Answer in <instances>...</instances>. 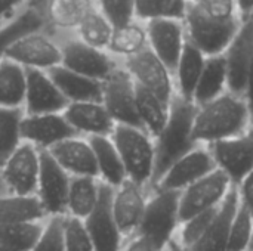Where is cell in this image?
<instances>
[{
	"label": "cell",
	"mask_w": 253,
	"mask_h": 251,
	"mask_svg": "<svg viewBox=\"0 0 253 251\" xmlns=\"http://www.w3.org/2000/svg\"><path fill=\"white\" fill-rule=\"evenodd\" d=\"M246 99L231 92L197 107L191 138L196 145L209 146L218 141L246 135L251 123Z\"/></svg>",
	"instance_id": "obj_1"
},
{
	"label": "cell",
	"mask_w": 253,
	"mask_h": 251,
	"mask_svg": "<svg viewBox=\"0 0 253 251\" xmlns=\"http://www.w3.org/2000/svg\"><path fill=\"white\" fill-rule=\"evenodd\" d=\"M196 112L197 105L193 101H187L178 95L173 96L170 102L168 123L163 130L154 138L156 163L150 189L157 185V182L175 161L199 146L191 138Z\"/></svg>",
	"instance_id": "obj_2"
},
{
	"label": "cell",
	"mask_w": 253,
	"mask_h": 251,
	"mask_svg": "<svg viewBox=\"0 0 253 251\" xmlns=\"http://www.w3.org/2000/svg\"><path fill=\"white\" fill-rule=\"evenodd\" d=\"M110 138L119 151L127 179L150 189L156 163L154 138L144 129L123 124H116Z\"/></svg>",
	"instance_id": "obj_3"
},
{
	"label": "cell",
	"mask_w": 253,
	"mask_h": 251,
	"mask_svg": "<svg viewBox=\"0 0 253 251\" xmlns=\"http://www.w3.org/2000/svg\"><path fill=\"white\" fill-rule=\"evenodd\" d=\"M178 191L150 189L145 212L135 235L147 238L156 251H165L179 229Z\"/></svg>",
	"instance_id": "obj_4"
},
{
	"label": "cell",
	"mask_w": 253,
	"mask_h": 251,
	"mask_svg": "<svg viewBox=\"0 0 253 251\" xmlns=\"http://www.w3.org/2000/svg\"><path fill=\"white\" fill-rule=\"evenodd\" d=\"M242 19L219 21L208 16L194 1H190L185 18V37L206 58L224 55L240 28Z\"/></svg>",
	"instance_id": "obj_5"
},
{
	"label": "cell",
	"mask_w": 253,
	"mask_h": 251,
	"mask_svg": "<svg viewBox=\"0 0 253 251\" xmlns=\"http://www.w3.org/2000/svg\"><path fill=\"white\" fill-rule=\"evenodd\" d=\"M4 58L16 62L25 70L49 71L61 65L62 53L59 41L44 30L27 33L13 40L3 53Z\"/></svg>",
	"instance_id": "obj_6"
},
{
	"label": "cell",
	"mask_w": 253,
	"mask_h": 251,
	"mask_svg": "<svg viewBox=\"0 0 253 251\" xmlns=\"http://www.w3.org/2000/svg\"><path fill=\"white\" fill-rule=\"evenodd\" d=\"M58 41L62 53L61 65L84 77L104 81L122 64L107 50L95 49L79 40L74 34H68Z\"/></svg>",
	"instance_id": "obj_7"
},
{
	"label": "cell",
	"mask_w": 253,
	"mask_h": 251,
	"mask_svg": "<svg viewBox=\"0 0 253 251\" xmlns=\"http://www.w3.org/2000/svg\"><path fill=\"white\" fill-rule=\"evenodd\" d=\"M122 65L129 72L135 84L144 87L170 105L176 95L173 72L153 53L150 47L122 61Z\"/></svg>",
	"instance_id": "obj_8"
},
{
	"label": "cell",
	"mask_w": 253,
	"mask_h": 251,
	"mask_svg": "<svg viewBox=\"0 0 253 251\" xmlns=\"http://www.w3.org/2000/svg\"><path fill=\"white\" fill-rule=\"evenodd\" d=\"M101 102L116 124L144 129L136 111L135 81L122 64L102 81Z\"/></svg>",
	"instance_id": "obj_9"
},
{
	"label": "cell",
	"mask_w": 253,
	"mask_h": 251,
	"mask_svg": "<svg viewBox=\"0 0 253 251\" xmlns=\"http://www.w3.org/2000/svg\"><path fill=\"white\" fill-rule=\"evenodd\" d=\"M234 185L218 169L181 191L179 223L222 204Z\"/></svg>",
	"instance_id": "obj_10"
},
{
	"label": "cell",
	"mask_w": 253,
	"mask_h": 251,
	"mask_svg": "<svg viewBox=\"0 0 253 251\" xmlns=\"http://www.w3.org/2000/svg\"><path fill=\"white\" fill-rule=\"evenodd\" d=\"M40 173V151L22 142L0 166V176L6 192L16 195H36Z\"/></svg>",
	"instance_id": "obj_11"
},
{
	"label": "cell",
	"mask_w": 253,
	"mask_h": 251,
	"mask_svg": "<svg viewBox=\"0 0 253 251\" xmlns=\"http://www.w3.org/2000/svg\"><path fill=\"white\" fill-rule=\"evenodd\" d=\"M71 176L55 161L49 151H40V173L36 195L40 200L47 219L67 216V201Z\"/></svg>",
	"instance_id": "obj_12"
},
{
	"label": "cell",
	"mask_w": 253,
	"mask_h": 251,
	"mask_svg": "<svg viewBox=\"0 0 253 251\" xmlns=\"http://www.w3.org/2000/svg\"><path fill=\"white\" fill-rule=\"evenodd\" d=\"M253 55V15L242 19L240 28L233 41L224 52L227 74H228V92L245 98L249 68Z\"/></svg>",
	"instance_id": "obj_13"
},
{
	"label": "cell",
	"mask_w": 253,
	"mask_h": 251,
	"mask_svg": "<svg viewBox=\"0 0 253 251\" xmlns=\"http://www.w3.org/2000/svg\"><path fill=\"white\" fill-rule=\"evenodd\" d=\"M150 189L126 179L113 189L111 210L114 220L125 240L132 238L142 220Z\"/></svg>",
	"instance_id": "obj_14"
},
{
	"label": "cell",
	"mask_w": 253,
	"mask_h": 251,
	"mask_svg": "<svg viewBox=\"0 0 253 251\" xmlns=\"http://www.w3.org/2000/svg\"><path fill=\"white\" fill-rule=\"evenodd\" d=\"M215 166L237 186L253 170V141L248 135L218 141L208 146Z\"/></svg>",
	"instance_id": "obj_15"
},
{
	"label": "cell",
	"mask_w": 253,
	"mask_h": 251,
	"mask_svg": "<svg viewBox=\"0 0 253 251\" xmlns=\"http://www.w3.org/2000/svg\"><path fill=\"white\" fill-rule=\"evenodd\" d=\"M216 169L212 154L208 146L199 145L188 154L175 161L170 169L162 176L157 185L151 189L165 191H184L187 186L208 176Z\"/></svg>",
	"instance_id": "obj_16"
},
{
	"label": "cell",
	"mask_w": 253,
	"mask_h": 251,
	"mask_svg": "<svg viewBox=\"0 0 253 251\" xmlns=\"http://www.w3.org/2000/svg\"><path fill=\"white\" fill-rule=\"evenodd\" d=\"M113 188L101 182L99 200L95 210L83 220L95 251H122L125 238L119 231L111 210Z\"/></svg>",
	"instance_id": "obj_17"
},
{
	"label": "cell",
	"mask_w": 253,
	"mask_h": 251,
	"mask_svg": "<svg viewBox=\"0 0 253 251\" xmlns=\"http://www.w3.org/2000/svg\"><path fill=\"white\" fill-rule=\"evenodd\" d=\"M145 30L148 47L173 72L187 41L184 21L153 19L145 22Z\"/></svg>",
	"instance_id": "obj_18"
},
{
	"label": "cell",
	"mask_w": 253,
	"mask_h": 251,
	"mask_svg": "<svg viewBox=\"0 0 253 251\" xmlns=\"http://www.w3.org/2000/svg\"><path fill=\"white\" fill-rule=\"evenodd\" d=\"M68 107V101L59 92L47 71L27 70V87L24 112L25 115L61 114Z\"/></svg>",
	"instance_id": "obj_19"
},
{
	"label": "cell",
	"mask_w": 253,
	"mask_h": 251,
	"mask_svg": "<svg viewBox=\"0 0 253 251\" xmlns=\"http://www.w3.org/2000/svg\"><path fill=\"white\" fill-rule=\"evenodd\" d=\"M71 136H76V132L62 112L25 115L22 120V142L31 143L39 151H49Z\"/></svg>",
	"instance_id": "obj_20"
},
{
	"label": "cell",
	"mask_w": 253,
	"mask_h": 251,
	"mask_svg": "<svg viewBox=\"0 0 253 251\" xmlns=\"http://www.w3.org/2000/svg\"><path fill=\"white\" fill-rule=\"evenodd\" d=\"M49 154L71 178L98 179L95 155L89 138L79 135L71 136L50 148Z\"/></svg>",
	"instance_id": "obj_21"
},
{
	"label": "cell",
	"mask_w": 253,
	"mask_h": 251,
	"mask_svg": "<svg viewBox=\"0 0 253 251\" xmlns=\"http://www.w3.org/2000/svg\"><path fill=\"white\" fill-rule=\"evenodd\" d=\"M62 114L79 136H111L116 127V123L110 117L102 102L68 104Z\"/></svg>",
	"instance_id": "obj_22"
},
{
	"label": "cell",
	"mask_w": 253,
	"mask_h": 251,
	"mask_svg": "<svg viewBox=\"0 0 253 251\" xmlns=\"http://www.w3.org/2000/svg\"><path fill=\"white\" fill-rule=\"evenodd\" d=\"M239 207V194L236 186L231 188L218 209L216 216L203 232V235L185 251H227L233 217Z\"/></svg>",
	"instance_id": "obj_23"
},
{
	"label": "cell",
	"mask_w": 253,
	"mask_h": 251,
	"mask_svg": "<svg viewBox=\"0 0 253 251\" xmlns=\"http://www.w3.org/2000/svg\"><path fill=\"white\" fill-rule=\"evenodd\" d=\"M47 74L68 104L101 102L102 99V81L70 71L62 65L49 70Z\"/></svg>",
	"instance_id": "obj_24"
},
{
	"label": "cell",
	"mask_w": 253,
	"mask_h": 251,
	"mask_svg": "<svg viewBox=\"0 0 253 251\" xmlns=\"http://www.w3.org/2000/svg\"><path fill=\"white\" fill-rule=\"evenodd\" d=\"M95 7L96 0H47L43 9L44 28L56 33H71Z\"/></svg>",
	"instance_id": "obj_25"
},
{
	"label": "cell",
	"mask_w": 253,
	"mask_h": 251,
	"mask_svg": "<svg viewBox=\"0 0 253 251\" xmlns=\"http://www.w3.org/2000/svg\"><path fill=\"white\" fill-rule=\"evenodd\" d=\"M47 215L37 195H16L4 192L0 195V228L43 222Z\"/></svg>",
	"instance_id": "obj_26"
},
{
	"label": "cell",
	"mask_w": 253,
	"mask_h": 251,
	"mask_svg": "<svg viewBox=\"0 0 253 251\" xmlns=\"http://www.w3.org/2000/svg\"><path fill=\"white\" fill-rule=\"evenodd\" d=\"M89 142L93 149L98 179L111 186L113 189L120 186L126 179V172L119 155L116 145L113 143L110 136H93L89 138Z\"/></svg>",
	"instance_id": "obj_27"
},
{
	"label": "cell",
	"mask_w": 253,
	"mask_h": 251,
	"mask_svg": "<svg viewBox=\"0 0 253 251\" xmlns=\"http://www.w3.org/2000/svg\"><path fill=\"white\" fill-rule=\"evenodd\" d=\"M205 64H206V56L199 49H196L193 44L185 41L184 50H182L178 65L173 71L175 89H176L178 96H181L187 101H193L197 83H199L200 75L205 68Z\"/></svg>",
	"instance_id": "obj_28"
},
{
	"label": "cell",
	"mask_w": 253,
	"mask_h": 251,
	"mask_svg": "<svg viewBox=\"0 0 253 251\" xmlns=\"http://www.w3.org/2000/svg\"><path fill=\"white\" fill-rule=\"evenodd\" d=\"M228 92V74L224 55L206 58V64L197 83L193 102L200 107Z\"/></svg>",
	"instance_id": "obj_29"
},
{
	"label": "cell",
	"mask_w": 253,
	"mask_h": 251,
	"mask_svg": "<svg viewBox=\"0 0 253 251\" xmlns=\"http://www.w3.org/2000/svg\"><path fill=\"white\" fill-rule=\"evenodd\" d=\"M27 70L16 62L0 58V108H22L25 101Z\"/></svg>",
	"instance_id": "obj_30"
},
{
	"label": "cell",
	"mask_w": 253,
	"mask_h": 251,
	"mask_svg": "<svg viewBox=\"0 0 253 251\" xmlns=\"http://www.w3.org/2000/svg\"><path fill=\"white\" fill-rule=\"evenodd\" d=\"M147 47H148V38H147L145 24L135 19L129 24L113 28V34L107 52L116 59L119 58L120 61H125L142 52Z\"/></svg>",
	"instance_id": "obj_31"
},
{
	"label": "cell",
	"mask_w": 253,
	"mask_h": 251,
	"mask_svg": "<svg viewBox=\"0 0 253 251\" xmlns=\"http://www.w3.org/2000/svg\"><path fill=\"white\" fill-rule=\"evenodd\" d=\"M101 192V180L96 178H71L67 216L84 220L96 207Z\"/></svg>",
	"instance_id": "obj_32"
},
{
	"label": "cell",
	"mask_w": 253,
	"mask_h": 251,
	"mask_svg": "<svg viewBox=\"0 0 253 251\" xmlns=\"http://www.w3.org/2000/svg\"><path fill=\"white\" fill-rule=\"evenodd\" d=\"M135 95L139 121L144 130L156 138L168 123L170 105L138 84H135Z\"/></svg>",
	"instance_id": "obj_33"
},
{
	"label": "cell",
	"mask_w": 253,
	"mask_h": 251,
	"mask_svg": "<svg viewBox=\"0 0 253 251\" xmlns=\"http://www.w3.org/2000/svg\"><path fill=\"white\" fill-rule=\"evenodd\" d=\"M22 108H0V166L22 143Z\"/></svg>",
	"instance_id": "obj_34"
},
{
	"label": "cell",
	"mask_w": 253,
	"mask_h": 251,
	"mask_svg": "<svg viewBox=\"0 0 253 251\" xmlns=\"http://www.w3.org/2000/svg\"><path fill=\"white\" fill-rule=\"evenodd\" d=\"M113 28L114 27L110 24V21L98 10V7H95L84 16V19L74 30V36L95 49L107 50L113 34Z\"/></svg>",
	"instance_id": "obj_35"
},
{
	"label": "cell",
	"mask_w": 253,
	"mask_h": 251,
	"mask_svg": "<svg viewBox=\"0 0 253 251\" xmlns=\"http://www.w3.org/2000/svg\"><path fill=\"white\" fill-rule=\"evenodd\" d=\"M190 0H136L135 19L148 22L153 19L184 21Z\"/></svg>",
	"instance_id": "obj_36"
},
{
	"label": "cell",
	"mask_w": 253,
	"mask_h": 251,
	"mask_svg": "<svg viewBox=\"0 0 253 251\" xmlns=\"http://www.w3.org/2000/svg\"><path fill=\"white\" fill-rule=\"evenodd\" d=\"M44 231V222H28L0 228V244L13 251H33Z\"/></svg>",
	"instance_id": "obj_37"
},
{
	"label": "cell",
	"mask_w": 253,
	"mask_h": 251,
	"mask_svg": "<svg viewBox=\"0 0 253 251\" xmlns=\"http://www.w3.org/2000/svg\"><path fill=\"white\" fill-rule=\"evenodd\" d=\"M46 22L44 18L40 12L27 7L22 12H19L15 18H12L7 24H4L0 28V58L4 53V49L18 37L37 31V30H44Z\"/></svg>",
	"instance_id": "obj_38"
},
{
	"label": "cell",
	"mask_w": 253,
	"mask_h": 251,
	"mask_svg": "<svg viewBox=\"0 0 253 251\" xmlns=\"http://www.w3.org/2000/svg\"><path fill=\"white\" fill-rule=\"evenodd\" d=\"M253 235V216L248 209L240 203L237 212L233 217L230 237H228V250L227 251H249Z\"/></svg>",
	"instance_id": "obj_39"
},
{
	"label": "cell",
	"mask_w": 253,
	"mask_h": 251,
	"mask_svg": "<svg viewBox=\"0 0 253 251\" xmlns=\"http://www.w3.org/2000/svg\"><path fill=\"white\" fill-rule=\"evenodd\" d=\"M64 251H95L92 238L83 220L64 216L62 219Z\"/></svg>",
	"instance_id": "obj_40"
},
{
	"label": "cell",
	"mask_w": 253,
	"mask_h": 251,
	"mask_svg": "<svg viewBox=\"0 0 253 251\" xmlns=\"http://www.w3.org/2000/svg\"><path fill=\"white\" fill-rule=\"evenodd\" d=\"M218 209H219V206L215 209H211L208 212H203V213H200V215H197V216H194V217H191V219H188L179 225V229L176 232L175 240L182 246L184 250L190 249L203 235V232L208 229V226L211 225V222L216 216Z\"/></svg>",
	"instance_id": "obj_41"
},
{
	"label": "cell",
	"mask_w": 253,
	"mask_h": 251,
	"mask_svg": "<svg viewBox=\"0 0 253 251\" xmlns=\"http://www.w3.org/2000/svg\"><path fill=\"white\" fill-rule=\"evenodd\" d=\"M136 0H96L98 10L113 27H120L135 21Z\"/></svg>",
	"instance_id": "obj_42"
},
{
	"label": "cell",
	"mask_w": 253,
	"mask_h": 251,
	"mask_svg": "<svg viewBox=\"0 0 253 251\" xmlns=\"http://www.w3.org/2000/svg\"><path fill=\"white\" fill-rule=\"evenodd\" d=\"M62 219L64 216L49 217L44 222V231L42 238L33 251H64L62 240Z\"/></svg>",
	"instance_id": "obj_43"
},
{
	"label": "cell",
	"mask_w": 253,
	"mask_h": 251,
	"mask_svg": "<svg viewBox=\"0 0 253 251\" xmlns=\"http://www.w3.org/2000/svg\"><path fill=\"white\" fill-rule=\"evenodd\" d=\"M197 6L211 18L219 21L240 19L236 0H197Z\"/></svg>",
	"instance_id": "obj_44"
},
{
	"label": "cell",
	"mask_w": 253,
	"mask_h": 251,
	"mask_svg": "<svg viewBox=\"0 0 253 251\" xmlns=\"http://www.w3.org/2000/svg\"><path fill=\"white\" fill-rule=\"evenodd\" d=\"M28 7V0H0V28Z\"/></svg>",
	"instance_id": "obj_45"
},
{
	"label": "cell",
	"mask_w": 253,
	"mask_h": 251,
	"mask_svg": "<svg viewBox=\"0 0 253 251\" xmlns=\"http://www.w3.org/2000/svg\"><path fill=\"white\" fill-rule=\"evenodd\" d=\"M236 189L239 194V203L253 216V170L236 186Z\"/></svg>",
	"instance_id": "obj_46"
},
{
	"label": "cell",
	"mask_w": 253,
	"mask_h": 251,
	"mask_svg": "<svg viewBox=\"0 0 253 251\" xmlns=\"http://www.w3.org/2000/svg\"><path fill=\"white\" fill-rule=\"evenodd\" d=\"M122 251H156L154 247L151 246V243L141 237V235H133L132 238H129L126 241V244L123 246Z\"/></svg>",
	"instance_id": "obj_47"
},
{
	"label": "cell",
	"mask_w": 253,
	"mask_h": 251,
	"mask_svg": "<svg viewBox=\"0 0 253 251\" xmlns=\"http://www.w3.org/2000/svg\"><path fill=\"white\" fill-rule=\"evenodd\" d=\"M246 104L249 107L251 115L253 117V55L251 61V68H249V77H248V86H246V93H245Z\"/></svg>",
	"instance_id": "obj_48"
},
{
	"label": "cell",
	"mask_w": 253,
	"mask_h": 251,
	"mask_svg": "<svg viewBox=\"0 0 253 251\" xmlns=\"http://www.w3.org/2000/svg\"><path fill=\"white\" fill-rule=\"evenodd\" d=\"M239 18L245 19L253 15V0H236Z\"/></svg>",
	"instance_id": "obj_49"
},
{
	"label": "cell",
	"mask_w": 253,
	"mask_h": 251,
	"mask_svg": "<svg viewBox=\"0 0 253 251\" xmlns=\"http://www.w3.org/2000/svg\"><path fill=\"white\" fill-rule=\"evenodd\" d=\"M47 0H28V7L40 12L43 15V9H44V4H46Z\"/></svg>",
	"instance_id": "obj_50"
},
{
	"label": "cell",
	"mask_w": 253,
	"mask_h": 251,
	"mask_svg": "<svg viewBox=\"0 0 253 251\" xmlns=\"http://www.w3.org/2000/svg\"><path fill=\"white\" fill-rule=\"evenodd\" d=\"M166 250L168 251H185L184 249H182V246L173 238L169 244H168V247H166Z\"/></svg>",
	"instance_id": "obj_51"
},
{
	"label": "cell",
	"mask_w": 253,
	"mask_h": 251,
	"mask_svg": "<svg viewBox=\"0 0 253 251\" xmlns=\"http://www.w3.org/2000/svg\"><path fill=\"white\" fill-rule=\"evenodd\" d=\"M246 135L251 138L253 141V117L251 118V123H249V127H248V132H246Z\"/></svg>",
	"instance_id": "obj_52"
},
{
	"label": "cell",
	"mask_w": 253,
	"mask_h": 251,
	"mask_svg": "<svg viewBox=\"0 0 253 251\" xmlns=\"http://www.w3.org/2000/svg\"><path fill=\"white\" fill-rule=\"evenodd\" d=\"M4 192H6V188H4L3 180H1V176H0V195H1V194H4Z\"/></svg>",
	"instance_id": "obj_53"
},
{
	"label": "cell",
	"mask_w": 253,
	"mask_h": 251,
	"mask_svg": "<svg viewBox=\"0 0 253 251\" xmlns=\"http://www.w3.org/2000/svg\"><path fill=\"white\" fill-rule=\"evenodd\" d=\"M0 251H13L12 249H9V247H6V246H3V244H0Z\"/></svg>",
	"instance_id": "obj_54"
},
{
	"label": "cell",
	"mask_w": 253,
	"mask_h": 251,
	"mask_svg": "<svg viewBox=\"0 0 253 251\" xmlns=\"http://www.w3.org/2000/svg\"><path fill=\"white\" fill-rule=\"evenodd\" d=\"M249 251H253V235H252V243H251V247H249Z\"/></svg>",
	"instance_id": "obj_55"
},
{
	"label": "cell",
	"mask_w": 253,
	"mask_h": 251,
	"mask_svg": "<svg viewBox=\"0 0 253 251\" xmlns=\"http://www.w3.org/2000/svg\"><path fill=\"white\" fill-rule=\"evenodd\" d=\"M190 1H197V0H190Z\"/></svg>",
	"instance_id": "obj_56"
},
{
	"label": "cell",
	"mask_w": 253,
	"mask_h": 251,
	"mask_svg": "<svg viewBox=\"0 0 253 251\" xmlns=\"http://www.w3.org/2000/svg\"><path fill=\"white\" fill-rule=\"evenodd\" d=\"M165 251H168V250H165Z\"/></svg>",
	"instance_id": "obj_57"
}]
</instances>
